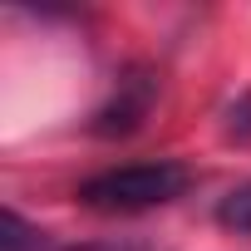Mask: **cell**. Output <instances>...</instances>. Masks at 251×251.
I'll list each match as a JSON object with an SVG mask.
<instances>
[{
	"label": "cell",
	"instance_id": "cell-4",
	"mask_svg": "<svg viewBox=\"0 0 251 251\" xmlns=\"http://www.w3.org/2000/svg\"><path fill=\"white\" fill-rule=\"evenodd\" d=\"M0 231H5V236H0V251H25L30 226L20 222V212H5V217H0Z\"/></svg>",
	"mask_w": 251,
	"mask_h": 251
},
{
	"label": "cell",
	"instance_id": "cell-1",
	"mask_svg": "<svg viewBox=\"0 0 251 251\" xmlns=\"http://www.w3.org/2000/svg\"><path fill=\"white\" fill-rule=\"evenodd\" d=\"M192 182V173L173 158H158V163H123V168H108V173H94L89 182H79V202L89 212H113V217H128V212H148V207H163L173 197H182Z\"/></svg>",
	"mask_w": 251,
	"mask_h": 251
},
{
	"label": "cell",
	"instance_id": "cell-5",
	"mask_svg": "<svg viewBox=\"0 0 251 251\" xmlns=\"http://www.w3.org/2000/svg\"><path fill=\"white\" fill-rule=\"evenodd\" d=\"M64 251H133V246H118V241H89V246H64Z\"/></svg>",
	"mask_w": 251,
	"mask_h": 251
},
{
	"label": "cell",
	"instance_id": "cell-2",
	"mask_svg": "<svg viewBox=\"0 0 251 251\" xmlns=\"http://www.w3.org/2000/svg\"><path fill=\"white\" fill-rule=\"evenodd\" d=\"M153 94H158V79H153L148 69H128V74L118 79L113 99L94 113V133H99V138H123V133H133L138 123L148 118V108H153Z\"/></svg>",
	"mask_w": 251,
	"mask_h": 251
},
{
	"label": "cell",
	"instance_id": "cell-3",
	"mask_svg": "<svg viewBox=\"0 0 251 251\" xmlns=\"http://www.w3.org/2000/svg\"><path fill=\"white\" fill-rule=\"evenodd\" d=\"M217 222H222L226 231H241V236H251V182H241V187H231V192L222 197V207H217Z\"/></svg>",
	"mask_w": 251,
	"mask_h": 251
}]
</instances>
